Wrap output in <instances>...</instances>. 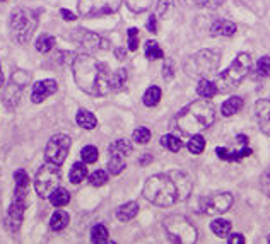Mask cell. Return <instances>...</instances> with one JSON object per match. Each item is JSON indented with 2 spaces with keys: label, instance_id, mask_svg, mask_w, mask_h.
<instances>
[{
  "label": "cell",
  "instance_id": "6da1fadb",
  "mask_svg": "<svg viewBox=\"0 0 270 244\" xmlns=\"http://www.w3.org/2000/svg\"><path fill=\"white\" fill-rule=\"evenodd\" d=\"M192 193V179L183 171L154 174L146 181L142 188L144 198L158 207H171L183 202Z\"/></svg>",
  "mask_w": 270,
  "mask_h": 244
},
{
  "label": "cell",
  "instance_id": "7a4b0ae2",
  "mask_svg": "<svg viewBox=\"0 0 270 244\" xmlns=\"http://www.w3.org/2000/svg\"><path fill=\"white\" fill-rule=\"evenodd\" d=\"M74 79L79 89L92 96H106L111 89L110 67L101 60L91 57L89 53H80L72 60Z\"/></svg>",
  "mask_w": 270,
  "mask_h": 244
},
{
  "label": "cell",
  "instance_id": "3957f363",
  "mask_svg": "<svg viewBox=\"0 0 270 244\" xmlns=\"http://www.w3.org/2000/svg\"><path fill=\"white\" fill-rule=\"evenodd\" d=\"M216 120V110L209 99H197L178 111L173 120V126L185 135H195L212 126Z\"/></svg>",
  "mask_w": 270,
  "mask_h": 244
},
{
  "label": "cell",
  "instance_id": "277c9868",
  "mask_svg": "<svg viewBox=\"0 0 270 244\" xmlns=\"http://www.w3.org/2000/svg\"><path fill=\"white\" fill-rule=\"evenodd\" d=\"M252 65H253L252 55L250 53L238 55L235 62L216 77L214 84L217 87V93H231V91H235L243 82V79L248 75V72L252 70Z\"/></svg>",
  "mask_w": 270,
  "mask_h": 244
},
{
  "label": "cell",
  "instance_id": "5b68a950",
  "mask_svg": "<svg viewBox=\"0 0 270 244\" xmlns=\"http://www.w3.org/2000/svg\"><path fill=\"white\" fill-rule=\"evenodd\" d=\"M14 198L7 215V227L14 233L19 229L22 222V215L27 205V191H29V176L24 169H17L14 173Z\"/></svg>",
  "mask_w": 270,
  "mask_h": 244
},
{
  "label": "cell",
  "instance_id": "8992f818",
  "mask_svg": "<svg viewBox=\"0 0 270 244\" xmlns=\"http://www.w3.org/2000/svg\"><path fill=\"white\" fill-rule=\"evenodd\" d=\"M221 53L217 50H200L185 62V70L190 77H209L219 67Z\"/></svg>",
  "mask_w": 270,
  "mask_h": 244
},
{
  "label": "cell",
  "instance_id": "52a82bcc",
  "mask_svg": "<svg viewBox=\"0 0 270 244\" xmlns=\"http://www.w3.org/2000/svg\"><path fill=\"white\" fill-rule=\"evenodd\" d=\"M10 36L12 39H15L17 43H27L33 38L36 27H38V17L33 10L27 9H15L10 14Z\"/></svg>",
  "mask_w": 270,
  "mask_h": 244
},
{
  "label": "cell",
  "instance_id": "ba28073f",
  "mask_svg": "<svg viewBox=\"0 0 270 244\" xmlns=\"http://www.w3.org/2000/svg\"><path fill=\"white\" fill-rule=\"evenodd\" d=\"M163 227L166 231V234L169 236V239L175 243H185V244H192L199 239V233L197 229L192 226L181 215H171L166 217L163 222Z\"/></svg>",
  "mask_w": 270,
  "mask_h": 244
},
{
  "label": "cell",
  "instance_id": "9c48e42d",
  "mask_svg": "<svg viewBox=\"0 0 270 244\" xmlns=\"http://www.w3.org/2000/svg\"><path fill=\"white\" fill-rule=\"evenodd\" d=\"M58 183H60L58 166L53 162L43 164L34 178L36 193H38L41 198H48L51 195V191H53L55 188H58Z\"/></svg>",
  "mask_w": 270,
  "mask_h": 244
},
{
  "label": "cell",
  "instance_id": "30bf717a",
  "mask_svg": "<svg viewBox=\"0 0 270 244\" xmlns=\"http://www.w3.org/2000/svg\"><path fill=\"white\" fill-rule=\"evenodd\" d=\"M122 0H79V14L82 17H104L115 14Z\"/></svg>",
  "mask_w": 270,
  "mask_h": 244
},
{
  "label": "cell",
  "instance_id": "8fae6325",
  "mask_svg": "<svg viewBox=\"0 0 270 244\" xmlns=\"http://www.w3.org/2000/svg\"><path fill=\"white\" fill-rule=\"evenodd\" d=\"M233 205V195L231 193H214V195H205L199 200V209L205 215H217L224 214Z\"/></svg>",
  "mask_w": 270,
  "mask_h": 244
},
{
  "label": "cell",
  "instance_id": "7c38bea8",
  "mask_svg": "<svg viewBox=\"0 0 270 244\" xmlns=\"http://www.w3.org/2000/svg\"><path fill=\"white\" fill-rule=\"evenodd\" d=\"M70 143L72 140L68 135L63 133H56L50 140H48L46 145V161L53 162L56 166H62L67 159V154L70 150Z\"/></svg>",
  "mask_w": 270,
  "mask_h": 244
},
{
  "label": "cell",
  "instance_id": "4fadbf2b",
  "mask_svg": "<svg viewBox=\"0 0 270 244\" xmlns=\"http://www.w3.org/2000/svg\"><path fill=\"white\" fill-rule=\"evenodd\" d=\"M29 81V74H26L24 70H15L10 77V82L5 89V94H3V103L7 105V108H15L19 103V98H21V93L24 89V86Z\"/></svg>",
  "mask_w": 270,
  "mask_h": 244
},
{
  "label": "cell",
  "instance_id": "5bb4252c",
  "mask_svg": "<svg viewBox=\"0 0 270 244\" xmlns=\"http://www.w3.org/2000/svg\"><path fill=\"white\" fill-rule=\"evenodd\" d=\"M56 91H58V84H56V81H53V79L39 81L33 86V91H31V101H33L34 105H38V103L45 101L46 98L53 96Z\"/></svg>",
  "mask_w": 270,
  "mask_h": 244
},
{
  "label": "cell",
  "instance_id": "9a60e30c",
  "mask_svg": "<svg viewBox=\"0 0 270 244\" xmlns=\"http://www.w3.org/2000/svg\"><path fill=\"white\" fill-rule=\"evenodd\" d=\"M74 39L79 43L80 46H84L87 51H96L99 48H106V41H103L98 34L89 33L86 29H75Z\"/></svg>",
  "mask_w": 270,
  "mask_h": 244
},
{
  "label": "cell",
  "instance_id": "2e32d148",
  "mask_svg": "<svg viewBox=\"0 0 270 244\" xmlns=\"http://www.w3.org/2000/svg\"><path fill=\"white\" fill-rule=\"evenodd\" d=\"M255 118L260 130L270 137V99H260V101H257Z\"/></svg>",
  "mask_w": 270,
  "mask_h": 244
},
{
  "label": "cell",
  "instance_id": "e0dca14e",
  "mask_svg": "<svg viewBox=\"0 0 270 244\" xmlns=\"http://www.w3.org/2000/svg\"><path fill=\"white\" fill-rule=\"evenodd\" d=\"M216 154H217V157L223 159V161L236 162V161H241L243 157H248L250 154H253V150L250 149L248 145H243L241 150H229V149H224V147H217Z\"/></svg>",
  "mask_w": 270,
  "mask_h": 244
},
{
  "label": "cell",
  "instance_id": "ac0fdd59",
  "mask_svg": "<svg viewBox=\"0 0 270 244\" xmlns=\"http://www.w3.org/2000/svg\"><path fill=\"white\" fill-rule=\"evenodd\" d=\"M236 33V24L226 19H217L211 26V34L212 36H233Z\"/></svg>",
  "mask_w": 270,
  "mask_h": 244
},
{
  "label": "cell",
  "instance_id": "d6986e66",
  "mask_svg": "<svg viewBox=\"0 0 270 244\" xmlns=\"http://www.w3.org/2000/svg\"><path fill=\"white\" fill-rule=\"evenodd\" d=\"M137 214H139V203L127 202V203H123L122 207H118V210H116V219L122 222H128V221H132Z\"/></svg>",
  "mask_w": 270,
  "mask_h": 244
},
{
  "label": "cell",
  "instance_id": "ffe728a7",
  "mask_svg": "<svg viewBox=\"0 0 270 244\" xmlns=\"http://www.w3.org/2000/svg\"><path fill=\"white\" fill-rule=\"evenodd\" d=\"M132 143L128 142V140H125V138H118V140H115V142L110 145V155H118V157H127V155H130L132 154Z\"/></svg>",
  "mask_w": 270,
  "mask_h": 244
},
{
  "label": "cell",
  "instance_id": "44dd1931",
  "mask_svg": "<svg viewBox=\"0 0 270 244\" xmlns=\"http://www.w3.org/2000/svg\"><path fill=\"white\" fill-rule=\"evenodd\" d=\"M197 94L200 96V98H205V99H211L214 98L217 94V87L216 84L212 81H209V79H200L199 81V86H197Z\"/></svg>",
  "mask_w": 270,
  "mask_h": 244
},
{
  "label": "cell",
  "instance_id": "7402d4cb",
  "mask_svg": "<svg viewBox=\"0 0 270 244\" xmlns=\"http://www.w3.org/2000/svg\"><path fill=\"white\" fill-rule=\"evenodd\" d=\"M75 122H77L79 126L86 128V130H92V128H96V125H98L96 117L87 110H80L77 113V117H75Z\"/></svg>",
  "mask_w": 270,
  "mask_h": 244
},
{
  "label": "cell",
  "instance_id": "603a6c76",
  "mask_svg": "<svg viewBox=\"0 0 270 244\" xmlns=\"http://www.w3.org/2000/svg\"><path fill=\"white\" fill-rule=\"evenodd\" d=\"M243 108V99L238 98V96H235V98H229L228 101L223 103V106H221V111H223L224 117H233V115H236L238 111Z\"/></svg>",
  "mask_w": 270,
  "mask_h": 244
},
{
  "label": "cell",
  "instance_id": "cb8c5ba5",
  "mask_svg": "<svg viewBox=\"0 0 270 244\" xmlns=\"http://www.w3.org/2000/svg\"><path fill=\"white\" fill-rule=\"evenodd\" d=\"M48 198H50V202L53 207H65L67 203L70 202V195H68V191L65 188H55Z\"/></svg>",
  "mask_w": 270,
  "mask_h": 244
},
{
  "label": "cell",
  "instance_id": "d4e9b609",
  "mask_svg": "<svg viewBox=\"0 0 270 244\" xmlns=\"http://www.w3.org/2000/svg\"><path fill=\"white\" fill-rule=\"evenodd\" d=\"M87 176V166L86 162H75L74 166H72L70 169V174H68V178H70V181L74 183V185H79V183H82L84 179H86Z\"/></svg>",
  "mask_w": 270,
  "mask_h": 244
},
{
  "label": "cell",
  "instance_id": "484cf974",
  "mask_svg": "<svg viewBox=\"0 0 270 244\" xmlns=\"http://www.w3.org/2000/svg\"><path fill=\"white\" fill-rule=\"evenodd\" d=\"M68 221L70 219H68V214L65 210H56L53 212V215L50 219V226L53 231H62L68 226Z\"/></svg>",
  "mask_w": 270,
  "mask_h": 244
},
{
  "label": "cell",
  "instance_id": "4316f807",
  "mask_svg": "<svg viewBox=\"0 0 270 244\" xmlns=\"http://www.w3.org/2000/svg\"><path fill=\"white\" fill-rule=\"evenodd\" d=\"M211 229L219 238H228L229 233H231V222L224 221V219H217V221L211 224Z\"/></svg>",
  "mask_w": 270,
  "mask_h": 244
},
{
  "label": "cell",
  "instance_id": "83f0119b",
  "mask_svg": "<svg viewBox=\"0 0 270 244\" xmlns=\"http://www.w3.org/2000/svg\"><path fill=\"white\" fill-rule=\"evenodd\" d=\"M161 101V89L158 86H151L144 94V105L147 108H154L158 106V103Z\"/></svg>",
  "mask_w": 270,
  "mask_h": 244
},
{
  "label": "cell",
  "instance_id": "f1b7e54d",
  "mask_svg": "<svg viewBox=\"0 0 270 244\" xmlns=\"http://www.w3.org/2000/svg\"><path fill=\"white\" fill-rule=\"evenodd\" d=\"M161 145L171 152H178L181 147H183V142H181L178 137H175V135L168 133V135H163V137H161Z\"/></svg>",
  "mask_w": 270,
  "mask_h": 244
},
{
  "label": "cell",
  "instance_id": "f546056e",
  "mask_svg": "<svg viewBox=\"0 0 270 244\" xmlns=\"http://www.w3.org/2000/svg\"><path fill=\"white\" fill-rule=\"evenodd\" d=\"M53 46H55V38L50 34H41L36 39V50L41 51V53H48Z\"/></svg>",
  "mask_w": 270,
  "mask_h": 244
},
{
  "label": "cell",
  "instance_id": "4dcf8cb0",
  "mask_svg": "<svg viewBox=\"0 0 270 244\" xmlns=\"http://www.w3.org/2000/svg\"><path fill=\"white\" fill-rule=\"evenodd\" d=\"M188 150L192 152V154H202L204 149H205V140L202 135H199V133H195V135H192V138L188 140Z\"/></svg>",
  "mask_w": 270,
  "mask_h": 244
},
{
  "label": "cell",
  "instance_id": "1f68e13d",
  "mask_svg": "<svg viewBox=\"0 0 270 244\" xmlns=\"http://www.w3.org/2000/svg\"><path fill=\"white\" fill-rule=\"evenodd\" d=\"M91 241L99 244V243H106L108 241V229L103 224H98L91 229Z\"/></svg>",
  "mask_w": 270,
  "mask_h": 244
},
{
  "label": "cell",
  "instance_id": "d6a6232c",
  "mask_svg": "<svg viewBox=\"0 0 270 244\" xmlns=\"http://www.w3.org/2000/svg\"><path fill=\"white\" fill-rule=\"evenodd\" d=\"M127 82V70L125 69H118L111 74V89L113 91H118L122 89Z\"/></svg>",
  "mask_w": 270,
  "mask_h": 244
},
{
  "label": "cell",
  "instance_id": "836d02e7",
  "mask_svg": "<svg viewBox=\"0 0 270 244\" xmlns=\"http://www.w3.org/2000/svg\"><path fill=\"white\" fill-rule=\"evenodd\" d=\"M125 169V159L118 157V155H110V161H108V171L110 174H120Z\"/></svg>",
  "mask_w": 270,
  "mask_h": 244
},
{
  "label": "cell",
  "instance_id": "e575fe53",
  "mask_svg": "<svg viewBox=\"0 0 270 244\" xmlns=\"http://www.w3.org/2000/svg\"><path fill=\"white\" fill-rule=\"evenodd\" d=\"M146 57L149 60H159L164 57V53L156 41H147L146 43Z\"/></svg>",
  "mask_w": 270,
  "mask_h": 244
},
{
  "label": "cell",
  "instance_id": "d590c367",
  "mask_svg": "<svg viewBox=\"0 0 270 244\" xmlns=\"http://www.w3.org/2000/svg\"><path fill=\"white\" fill-rule=\"evenodd\" d=\"M125 3H127V7L132 12H137V14H139V12H144L151 7L152 0H125Z\"/></svg>",
  "mask_w": 270,
  "mask_h": 244
},
{
  "label": "cell",
  "instance_id": "8d00e7d4",
  "mask_svg": "<svg viewBox=\"0 0 270 244\" xmlns=\"http://www.w3.org/2000/svg\"><path fill=\"white\" fill-rule=\"evenodd\" d=\"M80 155H82V161L86 164H92V162L98 161L99 152H98V149H96L94 145H86L82 149V152H80Z\"/></svg>",
  "mask_w": 270,
  "mask_h": 244
},
{
  "label": "cell",
  "instance_id": "74e56055",
  "mask_svg": "<svg viewBox=\"0 0 270 244\" xmlns=\"http://www.w3.org/2000/svg\"><path fill=\"white\" fill-rule=\"evenodd\" d=\"M89 181H91L92 186H103L104 183L108 181V173L106 171H101V169L94 171V173L89 176Z\"/></svg>",
  "mask_w": 270,
  "mask_h": 244
},
{
  "label": "cell",
  "instance_id": "f35d334b",
  "mask_svg": "<svg viewBox=\"0 0 270 244\" xmlns=\"http://www.w3.org/2000/svg\"><path fill=\"white\" fill-rule=\"evenodd\" d=\"M134 140L137 143H147L151 140V130L146 126H139L134 131Z\"/></svg>",
  "mask_w": 270,
  "mask_h": 244
},
{
  "label": "cell",
  "instance_id": "ab89813d",
  "mask_svg": "<svg viewBox=\"0 0 270 244\" xmlns=\"http://www.w3.org/2000/svg\"><path fill=\"white\" fill-rule=\"evenodd\" d=\"M257 70L262 77H270V57H262L257 62Z\"/></svg>",
  "mask_w": 270,
  "mask_h": 244
},
{
  "label": "cell",
  "instance_id": "60d3db41",
  "mask_svg": "<svg viewBox=\"0 0 270 244\" xmlns=\"http://www.w3.org/2000/svg\"><path fill=\"white\" fill-rule=\"evenodd\" d=\"M139 48V31L135 27H130L128 29V50L135 51Z\"/></svg>",
  "mask_w": 270,
  "mask_h": 244
},
{
  "label": "cell",
  "instance_id": "b9f144b4",
  "mask_svg": "<svg viewBox=\"0 0 270 244\" xmlns=\"http://www.w3.org/2000/svg\"><path fill=\"white\" fill-rule=\"evenodd\" d=\"M262 188H264V191L270 197V173H265L262 176Z\"/></svg>",
  "mask_w": 270,
  "mask_h": 244
},
{
  "label": "cell",
  "instance_id": "7bdbcfd3",
  "mask_svg": "<svg viewBox=\"0 0 270 244\" xmlns=\"http://www.w3.org/2000/svg\"><path fill=\"white\" fill-rule=\"evenodd\" d=\"M147 29L151 33H158V22H156V15H151L147 21Z\"/></svg>",
  "mask_w": 270,
  "mask_h": 244
},
{
  "label": "cell",
  "instance_id": "ee69618b",
  "mask_svg": "<svg viewBox=\"0 0 270 244\" xmlns=\"http://www.w3.org/2000/svg\"><path fill=\"white\" fill-rule=\"evenodd\" d=\"M223 0H197L199 5H205V7H217Z\"/></svg>",
  "mask_w": 270,
  "mask_h": 244
},
{
  "label": "cell",
  "instance_id": "f6af8a7d",
  "mask_svg": "<svg viewBox=\"0 0 270 244\" xmlns=\"http://www.w3.org/2000/svg\"><path fill=\"white\" fill-rule=\"evenodd\" d=\"M228 243L229 244H238V243H245V238L241 234H233L228 236Z\"/></svg>",
  "mask_w": 270,
  "mask_h": 244
},
{
  "label": "cell",
  "instance_id": "bcb514c9",
  "mask_svg": "<svg viewBox=\"0 0 270 244\" xmlns=\"http://www.w3.org/2000/svg\"><path fill=\"white\" fill-rule=\"evenodd\" d=\"M60 14H62V17L65 19V21H75V19H77L74 12H70V10H67V9H62V10H60Z\"/></svg>",
  "mask_w": 270,
  "mask_h": 244
},
{
  "label": "cell",
  "instance_id": "7dc6e473",
  "mask_svg": "<svg viewBox=\"0 0 270 244\" xmlns=\"http://www.w3.org/2000/svg\"><path fill=\"white\" fill-rule=\"evenodd\" d=\"M164 77L166 79L173 77V63L171 62H166V67H164Z\"/></svg>",
  "mask_w": 270,
  "mask_h": 244
},
{
  "label": "cell",
  "instance_id": "c3c4849f",
  "mask_svg": "<svg viewBox=\"0 0 270 244\" xmlns=\"http://www.w3.org/2000/svg\"><path fill=\"white\" fill-rule=\"evenodd\" d=\"M166 10V0H159V14H163V12Z\"/></svg>",
  "mask_w": 270,
  "mask_h": 244
},
{
  "label": "cell",
  "instance_id": "681fc988",
  "mask_svg": "<svg viewBox=\"0 0 270 244\" xmlns=\"http://www.w3.org/2000/svg\"><path fill=\"white\" fill-rule=\"evenodd\" d=\"M3 86V74H2V65H0V87Z\"/></svg>",
  "mask_w": 270,
  "mask_h": 244
},
{
  "label": "cell",
  "instance_id": "f907efd6",
  "mask_svg": "<svg viewBox=\"0 0 270 244\" xmlns=\"http://www.w3.org/2000/svg\"><path fill=\"white\" fill-rule=\"evenodd\" d=\"M116 55H118V58H120V60H122V58L125 57V51H122V50H118V51H116Z\"/></svg>",
  "mask_w": 270,
  "mask_h": 244
},
{
  "label": "cell",
  "instance_id": "816d5d0a",
  "mask_svg": "<svg viewBox=\"0 0 270 244\" xmlns=\"http://www.w3.org/2000/svg\"><path fill=\"white\" fill-rule=\"evenodd\" d=\"M269 243H270V238H269Z\"/></svg>",
  "mask_w": 270,
  "mask_h": 244
},
{
  "label": "cell",
  "instance_id": "f5cc1de1",
  "mask_svg": "<svg viewBox=\"0 0 270 244\" xmlns=\"http://www.w3.org/2000/svg\"><path fill=\"white\" fill-rule=\"evenodd\" d=\"M0 2H3V0H0Z\"/></svg>",
  "mask_w": 270,
  "mask_h": 244
}]
</instances>
